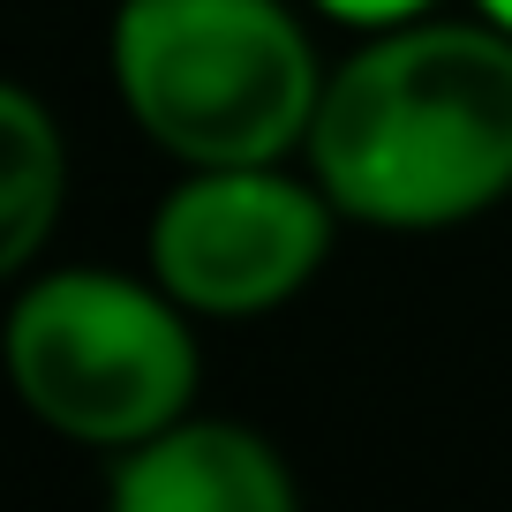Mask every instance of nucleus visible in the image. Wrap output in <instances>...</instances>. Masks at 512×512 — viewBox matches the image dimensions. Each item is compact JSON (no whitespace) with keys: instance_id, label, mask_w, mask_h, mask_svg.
<instances>
[{"instance_id":"nucleus-1","label":"nucleus","mask_w":512,"mask_h":512,"mask_svg":"<svg viewBox=\"0 0 512 512\" xmlns=\"http://www.w3.org/2000/svg\"><path fill=\"white\" fill-rule=\"evenodd\" d=\"M302 166L339 219L445 234L512 196V38L482 16L369 31L324 68Z\"/></svg>"},{"instance_id":"nucleus-2","label":"nucleus","mask_w":512,"mask_h":512,"mask_svg":"<svg viewBox=\"0 0 512 512\" xmlns=\"http://www.w3.org/2000/svg\"><path fill=\"white\" fill-rule=\"evenodd\" d=\"M106 76L174 166L302 159L324 53L294 0H113Z\"/></svg>"},{"instance_id":"nucleus-3","label":"nucleus","mask_w":512,"mask_h":512,"mask_svg":"<svg viewBox=\"0 0 512 512\" xmlns=\"http://www.w3.org/2000/svg\"><path fill=\"white\" fill-rule=\"evenodd\" d=\"M0 377L38 430L83 452H128L196 415V317L151 272H31L0 317Z\"/></svg>"},{"instance_id":"nucleus-4","label":"nucleus","mask_w":512,"mask_h":512,"mask_svg":"<svg viewBox=\"0 0 512 512\" xmlns=\"http://www.w3.org/2000/svg\"><path fill=\"white\" fill-rule=\"evenodd\" d=\"M339 241V204L317 174L272 166H181L144 234V272L204 324L287 309Z\"/></svg>"},{"instance_id":"nucleus-5","label":"nucleus","mask_w":512,"mask_h":512,"mask_svg":"<svg viewBox=\"0 0 512 512\" xmlns=\"http://www.w3.org/2000/svg\"><path fill=\"white\" fill-rule=\"evenodd\" d=\"M106 512H302V490L264 430L181 415L174 430L113 452Z\"/></svg>"},{"instance_id":"nucleus-6","label":"nucleus","mask_w":512,"mask_h":512,"mask_svg":"<svg viewBox=\"0 0 512 512\" xmlns=\"http://www.w3.org/2000/svg\"><path fill=\"white\" fill-rule=\"evenodd\" d=\"M68 204V136L31 83L0 76V287H23Z\"/></svg>"},{"instance_id":"nucleus-7","label":"nucleus","mask_w":512,"mask_h":512,"mask_svg":"<svg viewBox=\"0 0 512 512\" xmlns=\"http://www.w3.org/2000/svg\"><path fill=\"white\" fill-rule=\"evenodd\" d=\"M324 23H339V31H392V23H415V16H437L445 0H309Z\"/></svg>"},{"instance_id":"nucleus-8","label":"nucleus","mask_w":512,"mask_h":512,"mask_svg":"<svg viewBox=\"0 0 512 512\" xmlns=\"http://www.w3.org/2000/svg\"><path fill=\"white\" fill-rule=\"evenodd\" d=\"M475 16H482V23H497V31L512 38V0H475Z\"/></svg>"}]
</instances>
